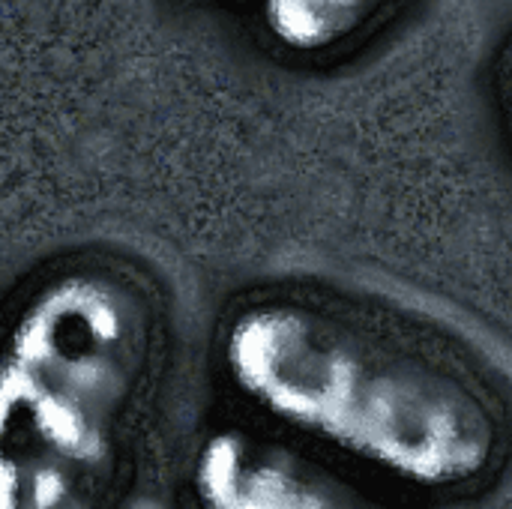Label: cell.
<instances>
[{
    "instance_id": "obj_4",
    "label": "cell",
    "mask_w": 512,
    "mask_h": 509,
    "mask_svg": "<svg viewBox=\"0 0 512 509\" xmlns=\"http://www.w3.org/2000/svg\"><path fill=\"white\" fill-rule=\"evenodd\" d=\"M390 0H261V21L294 54H327L372 24Z\"/></svg>"
},
{
    "instance_id": "obj_3",
    "label": "cell",
    "mask_w": 512,
    "mask_h": 509,
    "mask_svg": "<svg viewBox=\"0 0 512 509\" xmlns=\"http://www.w3.org/2000/svg\"><path fill=\"white\" fill-rule=\"evenodd\" d=\"M189 480L198 509H390L321 462L243 429L207 435Z\"/></svg>"
},
{
    "instance_id": "obj_1",
    "label": "cell",
    "mask_w": 512,
    "mask_h": 509,
    "mask_svg": "<svg viewBox=\"0 0 512 509\" xmlns=\"http://www.w3.org/2000/svg\"><path fill=\"white\" fill-rule=\"evenodd\" d=\"M222 363L255 411L393 483L459 492L501 462L504 429L477 384L315 306L243 309Z\"/></svg>"
},
{
    "instance_id": "obj_2",
    "label": "cell",
    "mask_w": 512,
    "mask_h": 509,
    "mask_svg": "<svg viewBox=\"0 0 512 509\" xmlns=\"http://www.w3.org/2000/svg\"><path fill=\"white\" fill-rule=\"evenodd\" d=\"M156 357L159 315L129 273L36 288L0 336V509H102Z\"/></svg>"
}]
</instances>
